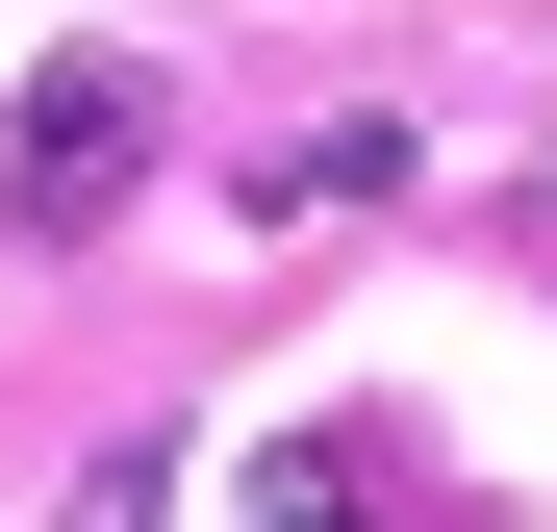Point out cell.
Returning a JSON list of instances; mask_svg holds the SVG:
<instances>
[{
    "label": "cell",
    "instance_id": "2",
    "mask_svg": "<svg viewBox=\"0 0 557 532\" xmlns=\"http://www.w3.org/2000/svg\"><path fill=\"white\" fill-rule=\"evenodd\" d=\"M253 532H381V457H355V431H278V457H253Z\"/></svg>",
    "mask_w": 557,
    "mask_h": 532
},
{
    "label": "cell",
    "instance_id": "3",
    "mask_svg": "<svg viewBox=\"0 0 557 532\" xmlns=\"http://www.w3.org/2000/svg\"><path fill=\"white\" fill-rule=\"evenodd\" d=\"M152 482H177V457H152V431H127V457H102V482H76V532H152Z\"/></svg>",
    "mask_w": 557,
    "mask_h": 532
},
{
    "label": "cell",
    "instance_id": "1",
    "mask_svg": "<svg viewBox=\"0 0 557 532\" xmlns=\"http://www.w3.org/2000/svg\"><path fill=\"white\" fill-rule=\"evenodd\" d=\"M127 152H152V76H127V51H51L26 102H0V228H102Z\"/></svg>",
    "mask_w": 557,
    "mask_h": 532
}]
</instances>
